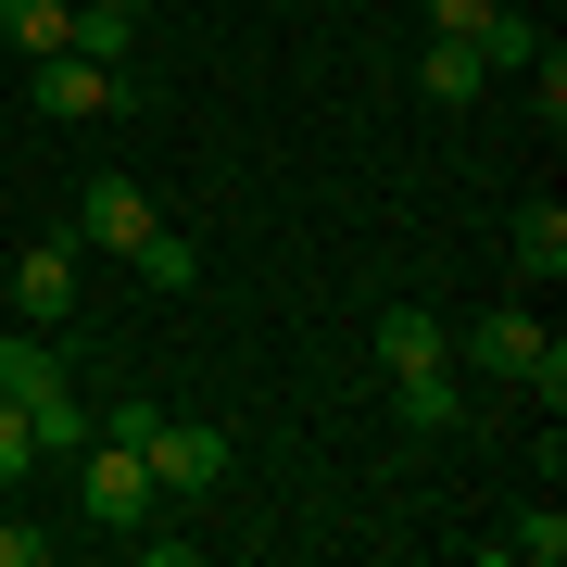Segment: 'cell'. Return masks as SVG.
<instances>
[{
  "label": "cell",
  "instance_id": "cell-1",
  "mask_svg": "<svg viewBox=\"0 0 567 567\" xmlns=\"http://www.w3.org/2000/svg\"><path fill=\"white\" fill-rule=\"evenodd\" d=\"M466 365H480V379H529L543 404L567 391V353H555V328L529 316V303H492V316H466Z\"/></svg>",
  "mask_w": 567,
  "mask_h": 567
},
{
  "label": "cell",
  "instance_id": "cell-2",
  "mask_svg": "<svg viewBox=\"0 0 567 567\" xmlns=\"http://www.w3.org/2000/svg\"><path fill=\"white\" fill-rule=\"evenodd\" d=\"M76 505H89V529H140L164 492H152V466H140V442H114V429H89L76 442Z\"/></svg>",
  "mask_w": 567,
  "mask_h": 567
},
{
  "label": "cell",
  "instance_id": "cell-3",
  "mask_svg": "<svg viewBox=\"0 0 567 567\" xmlns=\"http://www.w3.org/2000/svg\"><path fill=\"white\" fill-rule=\"evenodd\" d=\"M140 466H152V492H164V505H203V492L227 480V429L152 416V429H140Z\"/></svg>",
  "mask_w": 567,
  "mask_h": 567
},
{
  "label": "cell",
  "instance_id": "cell-4",
  "mask_svg": "<svg viewBox=\"0 0 567 567\" xmlns=\"http://www.w3.org/2000/svg\"><path fill=\"white\" fill-rule=\"evenodd\" d=\"M126 89H140V76H114V63H89V51H51V63H39V114H51V126H89V114H114Z\"/></svg>",
  "mask_w": 567,
  "mask_h": 567
},
{
  "label": "cell",
  "instance_id": "cell-5",
  "mask_svg": "<svg viewBox=\"0 0 567 567\" xmlns=\"http://www.w3.org/2000/svg\"><path fill=\"white\" fill-rule=\"evenodd\" d=\"M76 240H89V252H140V240H152L140 177H89V189H76Z\"/></svg>",
  "mask_w": 567,
  "mask_h": 567
},
{
  "label": "cell",
  "instance_id": "cell-6",
  "mask_svg": "<svg viewBox=\"0 0 567 567\" xmlns=\"http://www.w3.org/2000/svg\"><path fill=\"white\" fill-rule=\"evenodd\" d=\"M13 303L39 316V328L76 316V240H25V252H13Z\"/></svg>",
  "mask_w": 567,
  "mask_h": 567
},
{
  "label": "cell",
  "instance_id": "cell-7",
  "mask_svg": "<svg viewBox=\"0 0 567 567\" xmlns=\"http://www.w3.org/2000/svg\"><path fill=\"white\" fill-rule=\"evenodd\" d=\"M416 89H429V102H442V114H466V102H480V89H492V63L466 51V39H429V51H416Z\"/></svg>",
  "mask_w": 567,
  "mask_h": 567
},
{
  "label": "cell",
  "instance_id": "cell-8",
  "mask_svg": "<svg viewBox=\"0 0 567 567\" xmlns=\"http://www.w3.org/2000/svg\"><path fill=\"white\" fill-rule=\"evenodd\" d=\"M466 51H480L492 76H505V63H529V51H543V13H529V0H492V13L466 25Z\"/></svg>",
  "mask_w": 567,
  "mask_h": 567
},
{
  "label": "cell",
  "instance_id": "cell-9",
  "mask_svg": "<svg viewBox=\"0 0 567 567\" xmlns=\"http://www.w3.org/2000/svg\"><path fill=\"white\" fill-rule=\"evenodd\" d=\"M63 51H89V63L126 76V51H140V0H76V39H63Z\"/></svg>",
  "mask_w": 567,
  "mask_h": 567
},
{
  "label": "cell",
  "instance_id": "cell-10",
  "mask_svg": "<svg viewBox=\"0 0 567 567\" xmlns=\"http://www.w3.org/2000/svg\"><path fill=\"white\" fill-rule=\"evenodd\" d=\"M505 252H517V278H543V290H555V278H567V203H529Z\"/></svg>",
  "mask_w": 567,
  "mask_h": 567
},
{
  "label": "cell",
  "instance_id": "cell-11",
  "mask_svg": "<svg viewBox=\"0 0 567 567\" xmlns=\"http://www.w3.org/2000/svg\"><path fill=\"white\" fill-rule=\"evenodd\" d=\"M0 39H13L25 63H51L63 39H76V0H0Z\"/></svg>",
  "mask_w": 567,
  "mask_h": 567
},
{
  "label": "cell",
  "instance_id": "cell-12",
  "mask_svg": "<svg viewBox=\"0 0 567 567\" xmlns=\"http://www.w3.org/2000/svg\"><path fill=\"white\" fill-rule=\"evenodd\" d=\"M379 365H391V379H404V365H442V316H429V303H391L379 316Z\"/></svg>",
  "mask_w": 567,
  "mask_h": 567
},
{
  "label": "cell",
  "instance_id": "cell-13",
  "mask_svg": "<svg viewBox=\"0 0 567 567\" xmlns=\"http://www.w3.org/2000/svg\"><path fill=\"white\" fill-rule=\"evenodd\" d=\"M126 265H140L152 290H203V240H177V227H164V215H152V240L126 252Z\"/></svg>",
  "mask_w": 567,
  "mask_h": 567
},
{
  "label": "cell",
  "instance_id": "cell-14",
  "mask_svg": "<svg viewBox=\"0 0 567 567\" xmlns=\"http://www.w3.org/2000/svg\"><path fill=\"white\" fill-rule=\"evenodd\" d=\"M0 391H13V404H39V391H63V353L13 328V341H0Z\"/></svg>",
  "mask_w": 567,
  "mask_h": 567
},
{
  "label": "cell",
  "instance_id": "cell-15",
  "mask_svg": "<svg viewBox=\"0 0 567 567\" xmlns=\"http://www.w3.org/2000/svg\"><path fill=\"white\" fill-rule=\"evenodd\" d=\"M391 416L404 429H454V379L442 365H404V379H391Z\"/></svg>",
  "mask_w": 567,
  "mask_h": 567
},
{
  "label": "cell",
  "instance_id": "cell-16",
  "mask_svg": "<svg viewBox=\"0 0 567 567\" xmlns=\"http://www.w3.org/2000/svg\"><path fill=\"white\" fill-rule=\"evenodd\" d=\"M25 416H39V454H76L89 429H102V416L76 404V391H39V404H25Z\"/></svg>",
  "mask_w": 567,
  "mask_h": 567
},
{
  "label": "cell",
  "instance_id": "cell-17",
  "mask_svg": "<svg viewBox=\"0 0 567 567\" xmlns=\"http://www.w3.org/2000/svg\"><path fill=\"white\" fill-rule=\"evenodd\" d=\"M13 480H39V416L0 391V492H13Z\"/></svg>",
  "mask_w": 567,
  "mask_h": 567
},
{
  "label": "cell",
  "instance_id": "cell-18",
  "mask_svg": "<svg viewBox=\"0 0 567 567\" xmlns=\"http://www.w3.org/2000/svg\"><path fill=\"white\" fill-rule=\"evenodd\" d=\"M505 555H517V567H555V555H567V517H555V505H529V517L505 529Z\"/></svg>",
  "mask_w": 567,
  "mask_h": 567
},
{
  "label": "cell",
  "instance_id": "cell-19",
  "mask_svg": "<svg viewBox=\"0 0 567 567\" xmlns=\"http://www.w3.org/2000/svg\"><path fill=\"white\" fill-rule=\"evenodd\" d=\"M529 102H543V126H567V63L555 51H529Z\"/></svg>",
  "mask_w": 567,
  "mask_h": 567
},
{
  "label": "cell",
  "instance_id": "cell-20",
  "mask_svg": "<svg viewBox=\"0 0 567 567\" xmlns=\"http://www.w3.org/2000/svg\"><path fill=\"white\" fill-rule=\"evenodd\" d=\"M39 555H51V529H39V517H0V567H39Z\"/></svg>",
  "mask_w": 567,
  "mask_h": 567
},
{
  "label": "cell",
  "instance_id": "cell-21",
  "mask_svg": "<svg viewBox=\"0 0 567 567\" xmlns=\"http://www.w3.org/2000/svg\"><path fill=\"white\" fill-rule=\"evenodd\" d=\"M480 13H492V0H429V39H466Z\"/></svg>",
  "mask_w": 567,
  "mask_h": 567
},
{
  "label": "cell",
  "instance_id": "cell-22",
  "mask_svg": "<svg viewBox=\"0 0 567 567\" xmlns=\"http://www.w3.org/2000/svg\"><path fill=\"white\" fill-rule=\"evenodd\" d=\"M529 13H555V0H529Z\"/></svg>",
  "mask_w": 567,
  "mask_h": 567
}]
</instances>
